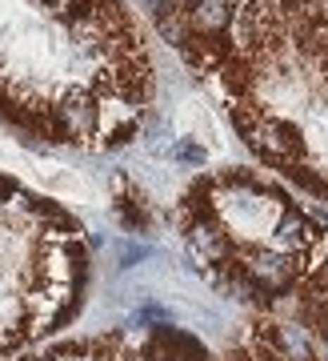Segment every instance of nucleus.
Segmentation results:
<instances>
[{
    "label": "nucleus",
    "instance_id": "obj_1",
    "mask_svg": "<svg viewBox=\"0 0 328 361\" xmlns=\"http://www.w3.org/2000/svg\"><path fill=\"white\" fill-rule=\"evenodd\" d=\"M20 361H213V357L201 349L196 337L160 325L144 341L113 334V337H96V341H64V345L28 353Z\"/></svg>",
    "mask_w": 328,
    "mask_h": 361
},
{
    "label": "nucleus",
    "instance_id": "obj_2",
    "mask_svg": "<svg viewBox=\"0 0 328 361\" xmlns=\"http://www.w3.org/2000/svg\"><path fill=\"white\" fill-rule=\"evenodd\" d=\"M316 285H328V261L320 265V273H316Z\"/></svg>",
    "mask_w": 328,
    "mask_h": 361
}]
</instances>
